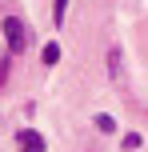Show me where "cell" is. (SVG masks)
<instances>
[{
  "label": "cell",
  "mask_w": 148,
  "mask_h": 152,
  "mask_svg": "<svg viewBox=\"0 0 148 152\" xmlns=\"http://www.w3.org/2000/svg\"><path fill=\"white\" fill-rule=\"evenodd\" d=\"M4 36H8V48L12 52H24L28 48V28H24L20 16H4Z\"/></svg>",
  "instance_id": "cell-1"
},
{
  "label": "cell",
  "mask_w": 148,
  "mask_h": 152,
  "mask_svg": "<svg viewBox=\"0 0 148 152\" xmlns=\"http://www.w3.org/2000/svg\"><path fill=\"white\" fill-rule=\"evenodd\" d=\"M16 144H20V152H44V136L32 128H24L20 136H16Z\"/></svg>",
  "instance_id": "cell-2"
},
{
  "label": "cell",
  "mask_w": 148,
  "mask_h": 152,
  "mask_svg": "<svg viewBox=\"0 0 148 152\" xmlns=\"http://www.w3.org/2000/svg\"><path fill=\"white\" fill-rule=\"evenodd\" d=\"M64 12H68V0H56V4H52V24H56V28L64 24Z\"/></svg>",
  "instance_id": "cell-3"
},
{
  "label": "cell",
  "mask_w": 148,
  "mask_h": 152,
  "mask_svg": "<svg viewBox=\"0 0 148 152\" xmlns=\"http://www.w3.org/2000/svg\"><path fill=\"white\" fill-rule=\"evenodd\" d=\"M56 60H60V44L52 40V44H44V64H56Z\"/></svg>",
  "instance_id": "cell-4"
}]
</instances>
